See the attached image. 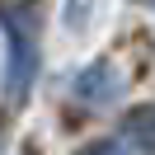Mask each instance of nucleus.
I'll return each instance as SVG.
<instances>
[{
    "instance_id": "nucleus-1",
    "label": "nucleus",
    "mask_w": 155,
    "mask_h": 155,
    "mask_svg": "<svg viewBox=\"0 0 155 155\" xmlns=\"http://www.w3.org/2000/svg\"><path fill=\"white\" fill-rule=\"evenodd\" d=\"M75 94L85 99V104H113V99L122 94V71H117L113 61H89L75 75Z\"/></svg>"
},
{
    "instance_id": "nucleus-2",
    "label": "nucleus",
    "mask_w": 155,
    "mask_h": 155,
    "mask_svg": "<svg viewBox=\"0 0 155 155\" xmlns=\"http://www.w3.org/2000/svg\"><path fill=\"white\" fill-rule=\"evenodd\" d=\"M5 28H10V52H14V66H10V94H24L33 80V38L24 33L19 19H5Z\"/></svg>"
},
{
    "instance_id": "nucleus-3",
    "label": "nucleus",
    "mask_w": 155,
    "mask_h": 155,
    "mask_svg": "<svg viewBox=\"0 0 155 155\" xmlns=\"http://www.w3.org/2000/svg\"><path fill=\"white\" fill-rule=\"evenodd\" d=\"M127 132H132L136 141H141L146 150L155 155V108H136V113L127 117Z\"/></svg>"
},
{
    "instance_id": "nucleus-4",
    "label": "nucleus",
    "mask_w": 155,
    "mask_h": 155,
    "mask_svg": "<svg viewBox=\"0 0 155 155\" xmlns=\"http://www.w3.org/2000/svg\"><path fill=\"white\" fill-rule=\"evenodd\" d=\"M80 155H132V150H127V141H117V136H104V141L85 146Z\"/></svg>"
}]
</instances>
